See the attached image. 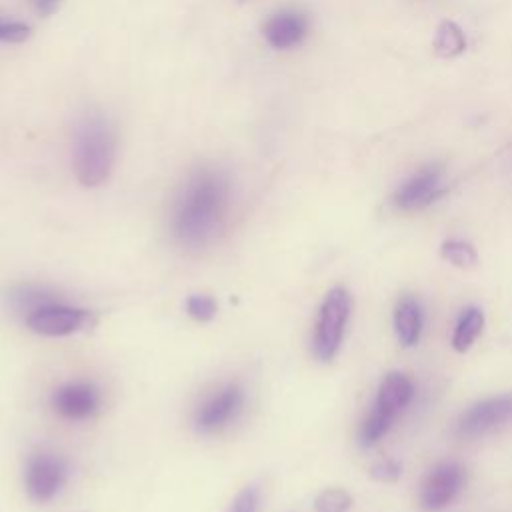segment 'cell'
I'll return each mask as SVG.
<instances>
[{
  "instance_id": "3957f363",
  "label": "cell",
  "mask_w": 512,
  "mask_h": 512,
  "mask_svg": "<svg viewBox=\"0 0 512 512\" xmlns=\"http://www.w3.org/2000/svg\"><path fill=\"white\" fill-rule=\"evenodd\" d=\"M350 310L352 298L344 286H334L326 292L312 332V352L318 362H330L338 354Z\"/></svg>"
},
{
  "instance_id": "5b68a950",
  "label": "cell",
  "mask_w": 512,
  "mask_h": 512,
  "mask_svg": "<svg viewBox=\"0 0 512 512\" xmlns=\"http://www.w3.org/2000/svg\"><path fill=\"white\" fill-rule=\"evenodd\" d=\"M68 480V464L52 452H34L26 458L24 490L32 502L54 500Z\"/></svg>"
},
{
  "instance_id": "4fadbf2b",
  "label": "cell",
  "mask_w": 512,
  "mask_h": 512,
  "mask_svg": "<svg viewBox=\"0 0 512 512\" xmlns=\"http://www.w3.org/2000/svg\"><path fill=\"white\" fill-rule=\"evenodd\" d=\"M422 306L412 296H402L394 306V332L404 348H412L418 344L422 334Z\"/></svg>"
},
{
  "instance_id": "8992f818",
  "label": "cell",
  "mask_w": 512,
  "mask_h": 512,
  "mask_svg": "<svg viewBox=\"0 0 512 512\" xmlns=\"http://www.w3.org/2000/svg\"><path fill=\"white\" fill-rule=\"evenodd\" d=\"M90 318L92 314L84 308L56 302L28 314L24 318V324L34 334L58 338V336H70L84 330L90 324Z\"/></svg>"
},
{
  "instance_id": "7a4b0ae2",
  "label": "cell",
  "mask_w": 512,
  "mask_h": 512,
  "mask_svg": "<svg viewBox=\"0 0 512 512\" xmlns=\"http://www.w3.org/2000/svg\"><path fill=\"white\" fill-rule=\"evenodd\" d=\"M116 132L108 118L94 114L86 118L74 138V174L82 186H102L114 166Z\"/></svg>"
},
{
  "instance_id": "44dd1931",
  "label": "cell",
  "mask_w": 512,
  "mask_h": 512,
  "mask_svg": "<svg viewBox=\"0 0 512 512\" xmlns=\"http://www.w3.org/2000/svg\"><path fill=\"white\" fill-rule=\"evenodd\" d=\"M260 488L256 484H248L244 486L230 502V506L226 508V512H258L260 508Z\"/></svg>"
},
{
  "instance_id": "7c38bea8",
  "label": "cell",
  "mask_w": 512,
  "mask_h": 512,
  "mask_svg": "<svg viewBox=\"0 0 512 512\" xmlns=\"http://www.w3.org/2000/svg\"><path fill=\"white\" fill-rule=\"evenodd\" d=\"M4 298H6L8 308L22 318H26L28 314H32L38 308L62 302L58 298V294L44 284H16V286L8 288Z\"/></svg>"
},
{
  "instance_id": "30bf717a",
  "label": "cell",
  "mask_w": 512,
  "mask_h": 512,
  "mask_svg": "<svg viewBox=\"0 0 512 512\" xmlns=\"http://www.w3.org/2000/svg\"><path fill=\"white\" fill-rule=\"evenodd\" d=\"M442 170L436 164L420 168L394 194V204L400 210H420L440 194Z\"/></svg>"
},
{
  "instance_id": "8fae6325",
  "label": "cell",
  "mask_w": 512,
  "mask_h": 512,
  "mask_svg": "<svg viewBox=\"0 0 512 512\" xmlns=\"http://www.w3.org/2000/svg\"><path fill=\"white\" fill-rule=\"evenodd\" d=\"M264 38L276 50H288L298 46L308 34V20L294 10H282L270 16L264 24Z\"/></svg>"
},
{
  "instance_id": "6da1fadb",
  "label": "cell",
  "mask_w": 512,
  "mask_h": 512,
  "mask_svg": "<svg viewBox=\"0 0 512 512\" xmlns=\"http://www.w3.org/2000/svg\"><path fill=\"white\" fill-rule=\"evenodd\" d=\"M230 206V180L218 168H198L188 176L170 212L174 242L190 252L208 248L222 232Z\"/></svg>"
},
{
  "instance_id": "277c9868",
  "label": "cell",
  "mask_w": 512,
  "mask_h": 512,
  "mask_svg": "<svg viewBox=\"0 0 512 512\" xmlns=\"http://www.w3.org/2000/svg\"><path fill=\"white\" fill-rule=\"evenodd\" d=\"M246 392L238 382H228L206 396L192 416V426L198 434L210 436L228 428L244 410Z\"/></svg>"
},
{
  "instance_id": "ba28073f",
  "label": "cell",
  "mask_w": 512,
  "mask_h": 512,
  "mask_svg": "<svg viewBox=\"0 0 512 512\" xmlns=\"http://www.w3.org/2000/svg\"><path fill=\"white\" fill-rule=\"evenodd\" d=\"M512 420V396H494L470 406L458 420L456 432L462 438H476L488 434Z\"/></svg>"
},
{
  "instance_id": "2e32d148",
  "label": "cell",
  "mask_w": 512,
  "mask_h": 512,
  "mask_svg": "<svg viewBox=\"0 0 512 512\" xmlns=\"http://www.w3.org/2000/svg\"><path fill=\"white\" fill-rule=\"evenodd\" d=\"M434 52L440 56V58H454V56H460L466 48V36L462 32V28L452 22V20H444L440 22V26L436 28V34H434Z\"/></svg>"
},
{
  "instance_id": "5bb4252c",
  "label": "cell",
  "mask_w": 512,
  "mask_h": 512,
  "mask_svg": "<svg viewBox=\"0 0 512 512\" xmlns=\"http://www.w3.org/2000/svg\"><path fill=\"white\" fill-rule=\"evenodd\" d=\"M412 396H414L412 380L406 374L394 370L382 378L374 404L380 406L382 410L398 416L410 404Z\"/></svg>"
},
{
  "instance_id": "52a82bcc",
  "label": "cell",
  "mask_w": 512,
  "mask_h": 512,
  "mask_svg": "<svg viewBox=\"0 0 512 512\" xmlns=\"http://www.w3.org/2000/svg\"><path fill=\"white\" fill-rule=\"evenodd\" d=\"M462 482L464 468L458 462L446 460L436 464L428 470L420 484V506L428 512H438L446 508L462 488Z\"/></svg>"
},
{
  "instance_id": "d6986e66",
  "label": "cell",
  "mask_w": 512,
  "mask_h": 512,
  "mask_svg": "<svg viewBox=\"0 0 512 512\" xmlns=\"http://www.w3.org/2000/svg\"><path fill=\"white\" fill-rule=\"evenodd\" d=\"M352 496L344 488H326L314 498L316 512H348Z\"/></svg>"
},
{
  "instance_id": "cb8c5ba5",
  "label": "cell",
  "mask_w": 512,
  "mask_h": 512,
  "mask_svg": "<svg viewBox=\"0 0 512 512\" xmlns=\"http://www.w3.org/2000/svg\"><path fill=\"white\" fill-rule=\"evenodd\" d=\"M60 4H62V0H32V6H34V10H36L40 16H50V14H54Z\"/></svg>"
},
{
  "instance_id": "9a60e30c",
  "label": "cell",
  "mask_w": 512,
  "mask_h": 512,
  "mask_svg": "<svg viewBox=\"0 0 512 512\" xmlns=\"http://www.w3.org/2000/svg\"><path fill=\"white\" fill-rule=\"evenodd\" d=\"M484 326V314L480 308L470 306L462 312V316L458 318L456 326H454V334H452V348L456 352H466L470 350V346L476 342V338L480 336Z\"/></svg>"
},
{
  "instance_id": "9c48e42d",
  "label": "cell",
  "mask_w": 512,
  "mask_h": 512,
  "mask_svg": "<svg viewBox=\"0 0 512 512\" xmlns=\"http://www.w3.org/2000/svg\"><path fill=\"white\" fill-rule=\"evenodd\" d=\"M50 406L66 420H86L100 408V390L86 380L66 382L52 392Z\"/></svg>"
},
{
  "instance_id": "603a6c76",
  "label": "cell",
  "mask_w": 512,
  "mask_h": 512,
  "mask_svg": "<svg viewBox=\"0 0 512 512\" xmlns=\"http://www.w3.org/2000/svg\"><path fill=\"white\" fill-rule=\"evenodd\" d=\"M400 464L394 458H382L370 468V476L376 482H396L400 478Z\"/></svg>"
},
{
  "instance_id": "7402d4cb",
  "label": "cell",
  "mask_w": 512,
  "mask_h": 512,
  "mask_svg": "<svg viewBox=\"0 0 512 512\" xmlns=\"http://www.w3.org/2000/svg\"><path fill=\"white\" fill-rule=\"evenodd\" d=\"M30 36V26L18 20H6L0 18V42L18 44L24 42Z\"/></svg>"
},
{
  "instance_id": "e0dca14e",
  "label": "cell",
  "mask_w": 512,
  "mask_h": 512,
  "mask_svg": "<svg viewBox=\"0 0 512 512\" xmlns=\"http://www.w3.org/2000/svg\"><path fill=\"white\" fill-rule=\"evenodd\" d=\"M396 420L394 414L382 410L380 406H372V410L366 414V418L362 420L360 424V430H358V442L360 446L368 448V446H374L392 426V422Z\"/></svg>"
},
{
  "instance_id": "ffe728a7",
  "label": "cell",
  "mask_w": 512,
  "mask_h": 512,
  "mask_svg": "<svg viewBox=\"0 0 512 512\" xmlns=\"http://www.w3.org/2000/svg\"><path fill=\"white\" fill-rule=\"evenodd\" d=\"M184 308L186 314L196 322H210L218 312V304L210 294H190L184 302Z\"/></svg>"
},
{
  "instance_id": "ac0fdd59",
  "label": "cell",
  "mask_w": 512,
  "mask_h": 512,
  "mask_svg": "<svg viewBox=\"0 0 512 512\" xmlns=\"http://www.w3.org/2000/svg\"><path fill=\"white\" fill-rule=\"evenodd\" d=\"M440 254H442L444 260H448V262L454 264L456 268H472V266L478 262L476 248H474L470 242L458 240V238H452V240L442 242Z\"/></svg>"
}]
</instances>
